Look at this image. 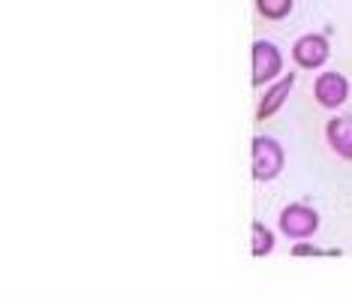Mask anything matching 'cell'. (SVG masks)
Masks as SVG:
<instances>
[{
    "mask_svg": "<svg viewBox=\"0 0 352 304\" xmlns=\"http://www.w3.org/2000/svg\"><path fill=\"white\" fill-rule=\"evenodd\" d=\"M253 178L256 181H274L286 166V154L271 135H256L253 139Z\"/></svg>",
    "mask_w": 352,
    "mask_h": 304,
    "instance_id": "6da1fadb",
    "label": "cell"
},
{
    "mask_svg": "<svg viewBox=\"0 0 352 304\" xmlns=\"http://www.w3.org/2000/svg\"><path fill=\"white\" fill-rule=\"evenodd\" d=\"M316 229H319V214L310 205L292 202V205H286L283 211H280V232H283L286 238L301 241V238L314 235Z\"/></svg>",
    "mask_w": 352,
    "mask_h": 304,
    "instance_id": "7a4b0ae2",
    "label": "cell"
},
{
    "mask_svg": "<svg viewBox=\"0 0 352 304\" xmlns=\"http://www.w3.org/2000/svg\"><path fill=\"white\" fill-rule=\"evenodd\" d=\"M250 54H253V87H262V85H268L271 78L280 76V69H283V54H280L274 43L256 39Z\"/></svg>",
    "mask_w": 352,
    "mask_h": 304,
    "instance_id": "3957f363",
    "label": "cell"
},
{
    "mask_svg": "<svg viewBox=\"0 0 352 304\" xmlns=\"http://www.w3.org/2000/svg\"><path fill=\"white\" fill-rule=\"evenodd\" d=\"M292 58H295V63H298L301 69H319L328 61V36L304 34L301 39H295Z\"/></svg>",
    "mask_w": 352,
    "mask_h": 304,
    "instance_id": "277c9868",
    "label": "cell"
},
{
    "mask_svg": "<svg viewBox=\"0 0 352 304\" xmlns=\"http://www.w3.org/2000/svg\"><path fill=\"white\" fill-rule=\"evenodd\" d=\"M314 97L322 109H340L349 97V82L340 73H322L314 82Z\"/></svg>",
    "mask_w": 352,
    "mask_h": 304,
    "instance_id": "5b68a950",
    "label": "cell"
},
{
    "mask_svg": "<svg viewBox=\"0 0 352 304\" xmlns=\"http://www.w3.org/2000/svg\"><path fill=\"white\" fill-rule=\"evenodd\" d=\"M292 85H295V76L292 73H286L280 82H274L268 87L265 94H262V100H259V109H256V121H268L271 115H277L280 106L286 102V97L292 94Z\"/></svg>",
    "mask_w": 352,
    "mask_h": 304,
    "instance_id": "8992f818",
    "label": "cell"
},
{
    "mask_svg": "<svg viewBox=\"0 0 352 304\" xmlns=\"http://www.w3.org/2000/svg\"><path fill=\"white\" fill-rule=\"evenodd\" d=\"M325 139L338 157L352 160V121L349 118H331L325 124Z\"/></svg>",
    "mask_w": 352,
    "mask_h": 304,
    "instance_id": "52a82bcc",
    "label": "cell"
},
{
    "mask_svg": "<svg viewBox=\"0 0 352 304\" xmlns=\"http://www.w3.org/2000/svg\"><path fill=\"white\" fill-rule=\"evenodd\" d=\"M271 250H274V235H271V229L265 223L256 220L250 226V253L259 259V256H268Z\"/></svg>",
    "mask_w": 352,
    "mask_h": 304,
    "instance_id": "ba28073f",
    "label": "cell"
},
{
    "mask_svg": "<svg viewBox=\"0 0 352 304\" xmlns=\"http://www.w3.org/2000/svg\"><path fill=\"white\" fill-rule=\"evenodd\" d=\"M292 3L295 0H256V10H259V15H265L268 21H280L292 12Z\"/></svg>",
    "mask_w": 352,
    "mask_h": 304,
    "instance_id": "9c48e42d",
    "label": "cell"
},
{
    "mask_svg": "<svg viewBox=\"0 0 352 304\" xmlns=\"http://www.w3.org/2000/svg\"><path fill=\"white\" fill-rule=\"evenodd\" d=\"M292 256H322L325 250H319V247H314V244H307V241H304V238H301V241L298 244H295L292 247V250H289Z\"/></svg>",
    "mask_w": 352,
    "mask_h": 304,
    "instance_id": "30bf717a",
    "label": "cell"
}]
</instances>
